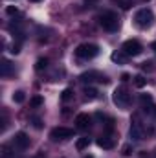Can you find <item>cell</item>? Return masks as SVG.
Instances as JSON below:
<instances>
[{"label":"cell","mask_w":156,"mask_h":158,"mask_svg":"<svg viewBox=\"0 0 156 158\" xmlns=\"http://www.w3.org/2000/svg\"><path fill=\"white\" fill-rule=\"evenodd\" d=\"M99 24L107 30V31H116L119 28V17L114 11H103L99 15Z\"/></svg>","instance_id":"1"},{"label":"cell","mask_w":156,"mask_h":158,"mask_svg":"<svg viewBox=\"0 0 156 158\" xmlns=\"http://www.w3.org/2000/svg\"><path fill=\"white\" fill-rule=\"evenodd\" d=\"M134 20H136V26L138 28H151L153 24H154V13L149 9V7H143V9H140L136 15H134Z\"/></svg>","instance_id":"2"},{"label":"cell","mask_w":156,"mask_h":158,"mask_svg":"<svg viewBox=\"0 0 156 158\" xmlns=\"http://www.w3.org/2000/svg\"><path fill=\"white\" fill-rule=\"evenodd\" d=\"M99 53V48L96 46V44H92V42H84V44H79L77 48H76V55H77L79 59H94L96 55Z\"/></svg>","instance_id":"3"},{"label":"cell","mask_w":156,"mask_h":158,"mask_svg":"<svg viewBox=\"0 0 156 158\" xmlns=\"http://www.w3.org/2000/svg\"><path fill=\"white\" fill-rule=\"evenodd\" d=\"M112 99H114V103H116L117 107H121V109H125V107L130 105V94H129L127 88H123V86H117L116 90H114Z\"/></svg>","instance_id":"4"},{"label":"cell","mask_w":156,"mask_h":158,"mask_svg":"<svg viewBox=\"0 0 156 158\" xmlns=\"http://www.w3.org/2000/svg\"><path fill=\"white\" fill-rule=\"evenodd\" d=\"M142 50H143V46H142L136 39L125 40V42H123V48H121V52H123L127 57H136V55L142 53Z\"/></svg>","instance_id":"5"},{"label":"cell","mask_w":156,"mask_h":158,"mask_svg":"<svg viewBox=\"0 0 156 158\" xmlns=\"http://www.w3.org/2000/svg\"><path fill=\"white\" fill-rule=\"evenodd\" d=\"M129 134H130V138L134 140V142H140V140H143V125H142V121L138 116H132L130 119V129H129Z\"/></svg>","instance_id":"6"},{"label":"cell","mask_w":156,"mask_h":158,"mask_svg":"<svg viewBox=\"0 0 156 158\" xmlns=\"http://www.w3.org/2000/svg\"><path fill=\"white\" fill-rule=\"evenodd\" d=\"M74 136V131L72 129H68V127H55L51 132H50V138L51 140H68V138H72Z\"/></svg>","instance_id":"7"},{"label":"cell","mask_w":156,"mask_h":158,"mask_svg":"<svg viewBox=\"0 0 156 158\" xmlns=\"http://www.w3.org/2000/svg\"><path fill=\"white\" fill-rule=\"evenodd\" d=\"M13 145H17L18 149H26L30 145V138L26 132H17L15 138H13Z\"/></svg>","instance_id":"8"},{"label":"cell","mask_w":156,"mask_h":158,"mask_svg":"<svg viewBox=\"0 0 156 158\" xmlns=\"http://www.w3.org/2000/svg\"><path fill=\"white\" fill-rule=\"evenodd\" d=\"M81 81H84V83H86V81H101V83H107L109 79L105 77L103 74H99V72H94V70H92V72L83 74V76H81Z\"/></svg>","instance_id":"9"},{"label":"cell","mask_w":156,"mask_h":158,"mask_svg":"<svg viewBox=\"0 0 156 158\" xmlns=\"http://www.w3.org/2000/svg\"><path fill=\"white\" fill-rule=\"evenodd\" d=\"M90 116L88 114H77V118H76V123H77L79 129H86L88 125H90Z\"/></svg>","instance_id":"10"},{"label":"cell","mask_w":156,"mask_h":158,"mask_svg":"<svg viewBox=\"0 0 156 158\" xmlns=\"http://www.w3.org/2000/svg\"><path fill=\"white\" fill-rule=\"evenodd\" d=\"M97 145H99L101 149H112V147H114V140L109 138V136H101V138L97 140Z\"/></svg>","instance_id":"11"},{"label":"cell","mask_w":156,"mask_h":158,"mask_svg":"<svg viewBox=\"0 0 156 158\" xmlns=\"http://www.w3.org/2000/svg\"><path fill=\"white\" fill-rule=\"evenodd\" d=\"M84 98H86V99H96V98H97V90H96L94 86H86V88H84Z\"/></svg>","instance_id":"12"},{"label":"cell","mask_w":156,"mask_h":158,"mask_svg":"<svg viewBox=\"0 0 156 158\" xmlns=\"http://www.w3.org/2000/svg\"><path fill=\"white\" fill-rule=\"evenodd\" d=\"M88 145H90V140H88V138H79L77 143H76V147H77L79 151H83V149L88 147Z\"/></svg>","instance_id":"13"},{"label":"cell","mask_w":156,"mask_h":158,"mask_svg":"<svg viewBox=\"0 0 156 158\" xmlns=\"http://www.w3.org/2000/svg\"><path fill=\"white\" fill-rule=\"evenodd\" d=\"M9 72H11V63L9 61H2V76L6 77V76H9Z\"/></svg>","instance_id":"14"},{"label":"cell","mask_w":156,"mask_h":158,"mask_svg":"<svg viewBox=\"0 0 156 158\" xmlns=\"http://www.w3.org/2000/svg\"><path fill=\"white\" fill-rule=\"evenodd\" d=\"M24 99H26V96H24V92H22V90H18V92H15V94H13V101L22 103Z\"/></svg>","instance_id":"15"},{"label":"cell","mask_w":156,"mask_h":158,"mask_svg":"<svg viewBox=\"0 0 156 158\" xmlns=\"http://www.w3.org/2000/svg\"><path fill=\"white\" fill-rule=\"evenodd\" d=\"M145 83H147V81H145V77H143V76H136V77H134V85H136L138 88L145 86Z\"/></svg>","instance_id":"16"},{"label":"cell","mask_w":156,"mask_h":158,"mask_svg":"<svg viewBox=\"0 0 156 158\" xmlns=\"http://www.w3.org/2000/svg\"><path fill=\"white\" fill-rule=\"evenodd\" d=\"M125 57H127L125 53H112V61H114V63H123Z\"/></svg>","instance_id":"17"},{"label":"cell","mask_w":156,"mask_h":158,"mask_svg":"<svg viewBox=\"0 0 156 158\" xmlns=\"http://www.w3.org/2000/svg\"><path fill=\"white\" fill-rule=\"evenodd\" d=\"M46 66H48V59H46V57H44V59H39L37 64H35L37 70H42V68H46Z\"/></svg>","instance_id":"18"},{"label":"cell","mask_w":156,"mask_h":158,"mask_svg":"<svg viewBox=\"0 0 156 158\" xmlns=\"http://www.w3.org/2000/svg\"><path fill=\"white\" fill-rule=\"evenodd\" d=\"M72 96H74V92H72L70 88H66V90L63 92V96H61V99H63V101H68V99H70Z\"/></svg>","instance_id":"19"},{"label":"cell","mask_w":156,"mask_h":158,"mask_svg":"<svg viewBox=\"0 0 156 158\" xmlns=\"http://www.w3.org/2000/svg\"><path fill=\"white\" fill-rule=\"evenodd\" d=\"M30 103H31V107H40V105H42V98H39V96H37V98H33Z\"/></svg>","instance_id":"20"},{"label":"cell","mask_w":156,"mask_h":158,"mask_svg":"<svg viewBox=\"0 0 156 158\" xmlns=\"http://www.w3.org/2000/svg\"><path fill=\"white\" fill-rule=\"evenodd\" d=\"M140 99H142V103H151V101H153V98H151L149 94H143Z\"/></svg>","instance_id":"21"},{"label":"cell","mask_w":156,"mask_h":158,"mask_svg":"<svg viewBox=\"0 0 156 158\" xmlns=\"http://www.w3.org/2000/svg\"><path fill=\"white\" fill-rule=\"evenodd\" d=\"M7 13H9V15H15V13H17V9H15V7H7Z\"/></svg>","instance_id":"22"},{"label":"cell","mask_w":156,"mask_h":158,"mask_svg":"<svg viewBox=\"0 0 156 158\" xmlns=\"http://www.w3.org/2000/svg\"><path fill=\"white\" fill-rule=\"evenodd\" d=\"M151 48H153V50H154V52H156V40H154V42H153V46H151Z\"/></svg>","instance_id":"23"},{"label":"cell","mask_w":156,"mask_h":158,"mask_svg":"<svg viewBox=\"0 0 156 158\" xmlns=\"http://www.w3.org/2000/svg\"><path fill=\"white\" fill-rule=\"evenodd\" d=\"M33 2H40V0H33Z\"/></svg>","instance_id":"24"},{"label":"cell","mask_w":156,"mask_h":158,"mask_svg":"<svg viewBox=\"0 0 156 158\" xmlns=\"http://www.w3.org/2000/svg\"><path fill=\"white\" fill-rule=\"evenodd\" d=\"M84 158H92V156H84Z\"/></svg>","instance_id":"25"},{"label":"cell","mask_w":156,"mask_h":158,"mask_svg":"<svg viewBox=\"0 0 156 158\" xmlns=\"http://www.w3.org/2000/svg\"><path fill=\"white\" fill-rule=\"evenodd\" d=\"M145 2H147V0H145Z\"/></svg>","instance_id":"26"}]
</instances>
